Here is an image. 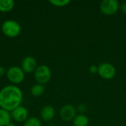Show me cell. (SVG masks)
Instances as JSON below:
<instances>
[{
	"mask_svg": "<svg viewBox=\"0 0 126 126\" xmlns=\"http://www.w3.org/2000/svg\"><path fill=\"white\" fill-rule=\"evenodd\" d=\"M23 98L21 90L16 86H7L0 91V107L7 111L20 106Z\"/></svg>",
	"mask_w": 126,
	"mask_h": 126,
	"instance_id": "1",
	"label": "cell"
},
{
	"mask_svg": "<svg viewBox=\"0 0 126 126\" xmlns=\"http://www.w3.org/2000/svg\"><path fill=\"white\" fill-rule=\"evenodd\" d=\"M1 30L7 37L14 38L19 35L21 32V26L16 21L7 20L3 23L1 26Z\"/></svg>",
	"mask_w": 126,
	"mask_h": 126,
	"instance_id": "2",
	"label": "cell"
},
{
	"mask_svg": "<svg viewBox=\"0 0 126 126\" xmlns=\"http://www.w3.org/2000/svg\"><path fill=\"white\" fill-rule=\"evenodd\" d=\"M35 79L39 84H45L48 83L51 78L52 72L47 65H41L35 70Z\"/></svg>",
	"mask_w": 126,
	"mask_h": 126,
	"instance_id": "3",
	"label": "cell"
},
{
	"mask_svg": "<svg viewBox=\"0 0 126 126\" xmlns=\"http://www.w3.org/2000/svg\"><path fill=\"white\" fill-rule=\"evenodd\" d=\"M120 9V3L117 0H104L100 2V10L106 16L115 14Z\"/></svg>",
	"mask_w": 126,
	"mask_h": 126,
	"instance_id": "4",
	"label": "cell"
},
{
	"mask_svg": "<svg viewBox=\"0 0 126 126\" xmlns=\"http://www.w3.org/2000/svg\"><path fill=\"white\" fill-rule=\"evenodd\" d=\"M98 75L104 80H111L116 75V69L109 63H102L98 66Z\"/></svg>",
	"mask_w": 126,
	"mask_h": 126,
	"instance_id": "5",
	"label": "cell"
},
{
	"mask_svg": "<svg viewBox=\"0 0 126 126\" xmlns=\"http://www.w3.org/2000/svg\"><path fill=\"white\" fill-rule=\"evenodd\" d=\"M8 80L13 83H21L24 79V71L18 66H12L7 71Z\"/></svg>",
	"mask_w": 126,
	"mask_h": 126,
	"instance_id": "6",
	"label": "cell"
},
{
	"mask_svg": "<svg viewBox=\"0 0 126 126\" xmlns=\"http://www.w3.org/2000/svg\"><path fill=\"white\" fill-rule=\"evenodd\" d=\"M76 109L71 104H66L62 106L60 109L59 115L62 120L65 122H69L74 120L76 116Z\"/></svg>",
	"mask_w": 126,
	"mask_h": 126,
	"instance_id": "7",
	"label": "cell"
},
{
	"mask_svg": "<svg viewBox=\"0 0 126 126\" xmlns=\"http://www.w3.org/2000/svg\"><path fill=\"white\" fill-rule=\"evenodd\" d=\"M36 61L33 57L27 56L24 58L21 63V69L24 72L31 73L36 69Z\"/></svg>",
	"mask_w": 126,
	"mask_h": 126,
	"instance_id": "8",
	"label": "cell"
},
{
	"mask_svg": "<svg viewBox=\"0 0 126 126\" xmlns=\"http://www.w3.org/2000/svg\"><path fill=\"white\" fill-rule=\"evenodd\" d=\"M12 116L13 119L17 122L26 121L28 117L27 109L23 106H18L13 111Z\"/></svg>",
	"mask_w": 126,
	"mask_h": 126,
	"instance_id": "9",
	"label": "cell"
},
{
	"mask_svg": "<svg viewBox=\"0 0 126 126\" xmlns=\"http://www.w3.org/2000/svg\"><path fill=\"white\" fill-rule=\"evenodd\" d=\"M55 115V111L51 106H45L41 111V118L47 122L51 121Z\"/></svg>",
	"mask_w": 126,
	"mask_h": 126,
	"instance_id": "10",
	"label": "cell"
},
{
	"mask_svg": "<svg viewBox=\"0 0 126 126\" xmlns=\"http://www.w3.org/2000/svg\"><path fill=\"white\" fill-rule=\"evenodd\" d=\"M72 121L73 125L75 126H87L89 124V120L88 117L85 114H78L75 116Z\"/></svg>",
	"mask_w": 126,
	"mask_h": 126,
	"instance_id": "11",
	"label": "cell"
},
{
	"mask_svg": "<svg viewBox=\"0 0 126 126\" xmlns=\"http://www.w3.org/2000/svg\"><path fill=\"white\" fill-rule=\"evenodd\" d=\"M15 2L13 0H0V12L7 13L13 10Z\"/></svg>",
	"mask_w": 126,
	"mask_h": 126,
	"instance_id": "12",
	"label": "cell"
},
{
	"mask_svg": "<svg viewBox=\"0 0 126 126\" xmlns=\"http://www.w3.org/2000/svg\"><path fill=\"white\" fill-rule=\"evenodd\" d=\"M10 123V113L0 108V126H6Z\"/></svg>",
	"mask_w": 126,
	"mask_h": 126,
	"instance_id": "13",
	"label": "cell"
},
{
	"mask_svg": "<svg viewBox=\"0 0 126 126\" xmlns=\"http://www.w3.org/2000/svg\"><path fill=\"white\" fill-rule=\"evenodd\" d=\"M44 86L42 84H35L31 89V94L35 97H39L44 92Z\"/></svg>",
	"mask_w": 126,
	"mask_h": 126,
	"instance_id": "14",
	"label": "cell"
},
{
	"mask_svg": "<svg viewBox=\"0 0 126 126\" xmlns=\"http://www.w3.org/2000/svg\"><path fill=\"white\" fill-rule=\"evenodd\" d=\"M24 126H41V123L36 117H30L25 121Z\"/></svg>",
	"mask_w": 126,
	"mask_h": 126,
	"instance_id": "15",
	"label": "cell"
},
{
	"mask_svg": "<svg viewBox=\"0 0 126 126\" xmlns=\"http://www.w3.org/2000/svg\"><path fill=\"white\" fill-rule=\"evenodd\" d=\"M49 3L56 7H64L70 3L69 0H50Z\"/></svg>",
	"mask_w": 126,
	"mask_h": 126,
	"instance_id": "16",
	"label": "cell"
},
{
	"mask_svg": "<svg viewBox=\"0 0 126 126\" xmlns=\"http://www.w3.org/2000/svg\"><path fill=\"white\" fill-rule=\"evenodd\" d=\"M76 111L80 113V114H83L87 111V107L84 104H79L76 107Z\"/></svg>",
	"mask_w": 126,
	"mask_h": 126,
	"instance_id": "17",
	"label": "cell"
},
{
	"mask_svg": "<svg viewBox=\"0 0 126 126\" xmlns=\"http://www.w3.org/2000/svg\"><path fill=\"white\" fill-rule=\"evenodd\" d=\"M89 71L91 74L92 75H95L98 72V66H97L96 65L93 64V65H91L89 66Z\"/></svg>",
	"mask_w": 126,
	"mask_h": 126,
	"instance_id": "18",
	"label": "cell"
},
{
	"mask_svg": "<svg viewBox=\"0 0 126 126\" xmlns=\"http://www.w3.org/2000/svg\"><path fill=\"white\" fill-rule=\"evenodd\" d=\"M120 9L121 10V11H122L123 13L126 14V1L123 2V4H121L120 5Z\"/></svg>",
	"mask_w": 126,
	"mask_h": 126,
	"instance_id": "19",
	"label": "cell"
},
{
	"mask_svg": "<svg viewBox=\"0 0 126 126\" xmlns=\"http://www.w3.org/2000/svg\"><path fill=\"white\" fill-rule=\"evenodd\" d=\"M5 74V69L4 67L0 66V78H1Z\"/></svg>",
	"mask_w": 126,
	"mask_h": 126,
	"instance_id": "20",
	"label": "cell"
},
{
	"mask_svg": "<svg viewBox=\"0 0 126 126\" xmlns=\"http://www.w3.org/2000/svg\"><path fill=\"white\" fill-rule=\"evenodd\" d=\"M6 126H16L14 123H10L9 124H7Z\"/></svg>",
	"mask_w": 126,
	"mask_h": 126,
	"instance_id": "21",
	"label": "cell"
}]
</instances>
